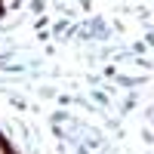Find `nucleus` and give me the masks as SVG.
Here are the masks:
<instances>
[{"label":"nucleus","instance_id":"obj_1","mask_svg":"<svg viewBox=\"0 0 154 154\" xmlns=\"http://www.w3.org/2000/svg\"><path fill=\"white\" fill-rule=\"evenodd\" d=\"M0 154H3V142H0Z\"/></svg>","mask_w":154,"mask_h":154}]
</instances>
